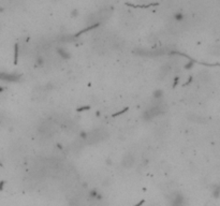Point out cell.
Here are the masks:
<instances>
[{"instance_id": "2", "label": "cell", "mask_w": 220, "mask_h": 206, "mask_svg": "<svg viewBox=\"0 0 220 206\" xmlns=\"http://www.w3.org/2000/svg\"><path fill=\"white\" fill-rule=\"evenodd\" d=\"M122 166L123 168H127V169H130L133 166L134 164V157L132 154H126L122 159Z\"/></svg>"}, {"instance_id": "4", "label": "cell", "mask_w": 220, "mask_h": 206, "mask_svg": "<svg viewBox=\"0 0 220 206\" xmlns=\"http://www.w3.org/2000/svg\"><path fill=\"white\" fill-rule=\"evenodd\" d=\"M162 96V90H157V91L154 92V97L155 98H160Z\"/></svg>"}, {"instance_id": "1", "label": "cell", "mask_w": 220, "mask_h": 206, "mask_svg": "<svg viewBox=\"0 0 220 206\" xmlns=\"http://www.w3.org/2000/svg\"><path fill=\"white\" fill-rule=\"evenodd\" d=\"M162 113H164V112H163V110H162V107L160 106V105H157V106L152 107V109H150L149 111L145 112L144 118H145V119L154 118L155 116H158V115L162 114Z\"/></svg>"}, {"instance_id": "3", "label": "cell", "mask_w": 220, "mask_h": 206, "mask_svg": "<svg viewBox=\"0 0 220 206\" xmlns=\"http://www.w3.org/2000/svg\"><path fill=\"white\" fill-rule=\"evenodd\" d=\"M58 54L62 56V58H69V55L67 53H65V51H62V50H58Z\"/></svg>"}]
</instances>
